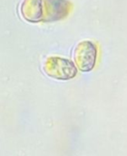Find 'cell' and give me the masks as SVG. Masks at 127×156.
Returning <instances> with one entry per match:
<instances>
[{"mask_svg":"<svg viewBox=\"0 0 127 156\" xmlns=\"http://www.w3.org/2000/svg\"><path fill=\"white\" fill-rule=\"evenodd\" d=\"M43 70L48 77L58 80H69L77 74V68L72 60L56 56L45 58Z\"/></svg>","mask_w":127,"mask_h":156,"instance_id":"6da1fadb","label":"cell"},{"mask_svg":"<svg viewBox=\"0 0 127 156\" xmlns=\"http://www.w3.org/2000/svg\"><path fill=\"white\" fill-rule=\"evenodd\" d=\"M97 46L91 40H83L74 48L73 58L79 70L89 72L95 66L97 58Z\"/></svg>","mask_w":127,"mask_h":156,"instance_id":"7a4b0ae2","label":"cell"},{"mask_svg":"<svg viewBox=\"0 0 127 156\" xmlns=\"http://www.w3.org/2000/svg\"><path fill=\"white\" fill-rule=\"evenodd\" d=\"M72 6L69 0H44L43 22H55L65 18Z\"/></svg>","mask_w":127,"mask_h":156,"instance_id":"3957f363","label":"cell"},{"mask_svg":"<svg viewBox=\"0 0 127 156\" xmlns=\"http://www.w3.org/2000/svg\"><path fill=\"white\" fill-rule=\"evenodd\" d=\"M22 17L30 23L43 21L44 0H23L20 5Z\"/></svg>","mask_w":127,"mask_h":156,"instance_id":"277c9868","label":"cell"}]
</instances>
